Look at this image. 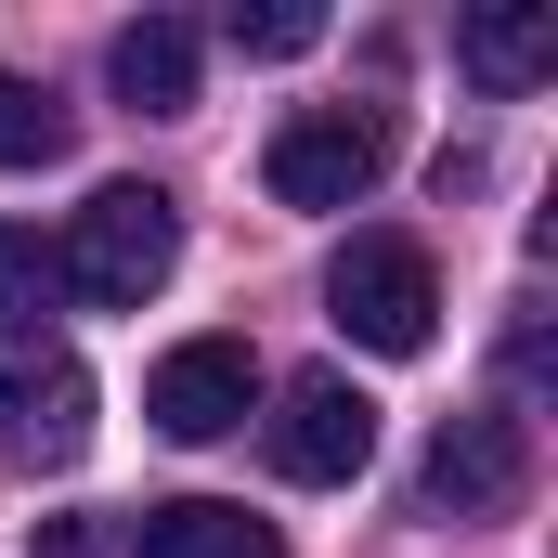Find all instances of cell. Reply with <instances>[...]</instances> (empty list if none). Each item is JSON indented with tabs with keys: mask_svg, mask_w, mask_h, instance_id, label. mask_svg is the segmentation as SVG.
I'll return each mask as SVG.
<instances>
[{
	"mask_svg": "<svg viewBox=\"0 0 558 558\" xmlns=\"http://www.w3.org/2000/svg\"><path fill=\"white\" fill-rule=\"evenodd\" d=\"M52 260H65V286H78L92 312H143L156 286L182 274V195H156V182H105Z\"/></svg>",
	"mask_w": 558,
	"mask_h": 558,
	"instance_id": "obj_1",
	"label": "cell"
},
{
	"mask_svg": "<svg viewBox=\"0 0 558 558\" xmlns=\"http://www.w3.org/2000/svg\"><path fill=\"white\" fill-rule=\"evenodd\" d=\"M92 454V364L52 325H0V468H78Z\"/></svg>",
	"mask_w": 558,
	"mask_h": 558,
	"instance_id": "obj_2",
	"label": "cell"
},
{
	"mask_svg": "<svg viewBox=\"0 0 558 558\" xmlns=\"http://www.w3.org/2000/svg\"><path fill=\"white\" fill-rule=\"evenodd\" d=\"M325 325L364 338V351H390V364H416L428 338H441V274H428V247L416 234H351L338 274H325Z\"/></svg>",
	"mask_w": 558,
	"mask_h": 558,
	"instance_id": "obj_3",
	"label": "cell"
},
{
	"mask_svg": "<svg viewBox=\"0 0 558 558\" xmlns=\"http://www.w3.org/2000/svg\"><path fill=\"white\" fill-rule=\"evenodd\" d=\"M377 169H390V105H312V118H286L274 156H260L274 208H364Z\"/></svg>",
	"mask_w": 558,
	"mask_h": 558,
	"instance_id": "obj_4",
	"label": "cell"
},
{
	"mask_svg": "<svg viewBox=\"0 0 558 558\" xmlns=\"http://www.w3.org/2000/svg\"><path fill=\"white\" fill-rule=\"evenodd\" d=\"M533 494V428L507 403H468V416L428 428V468H416V507L428 520H507Z\"/></svg>",
	"mask_w": 558,
	"mask_h": 558,
	"instance_id": "obj_5",
	"label": "cell"
},
{
	"mask_svg": "<svg viewBox=\"0 0 558 558\" xmlns=\"http://www.w3.org/2000/svg\"><path fill=\"white\" fill-rule=\"evenodd\" d=\"M143 416L169 428V441H234V428L260 416V351L247 338H182L143 377Z\"/></svg>",
	"mask_w": 558,
	"mask_h": 558,
	"instance_id": "obj_6",
	"label": "cell"
},
{
	"mask_svg": "<svg viewBox=\"0 0 558 558\" xmlns=\"http://www.w3.org/2000/svg\"><path fill=\"white\" fill-rule=\"evenodd\" d=\"M274 468L286 481H312V494H338V481H364V454H377V403L351 390V377H299L274 403Z\"/></svg>",
	"mask_w": 558,
	"mask_h": 558,
	"instance_id": "obj_7",
	"label": "cell"
},
{
	"mask_svg": "<svg viewBox=\"0 0 558 558\" xmlns=\"http://www.w3.org/2000/svg\"><path fill=\"white\" fill-rule=\"evenodd\" d=\"M105 78H118L131 118H182V105H195V26H182V13L118 26V39H105Z\"/></svg>",
	"mask_w": 558,
	"mask_h": 558,
	"instance_id": "obj_8",
	"label": "cell"
},
{
	"mask_svg": "<svg viewBox=\"0 0 558 558\" xmlns=\"http://www.w3.org/2000/svg\"><path fill=\"white\" fill-rule=\"evenodd\" d=\"M131 558H286V546H274V520H247L221 494H169V507L131 520Z\"/></svg>",
	"mask_w": 558,
	"mask_h": 558,
	"instance_id": "obj_9",
	"label": "cell"
},
{
	"mask_svg": "<svg viewBox=\"0 0 558 558\" xmlns=\"http://www.w3.org/2000/svg\"><path fill=\"white\" fill-rule=\"evenodd\" d=\"M454 52H468V78H481V92H533V78L558 65V13H533V0L468 13V39H454Z\"/></svg>",
	"mask_w": 558,
	"mask_h": 558,
	"instance_id": "obj_10",
	"label": "cell"
},
{
	"mask_svg": "<svg viewBox=\"0 0 558 558\" xmlns=\"http://www.w3.org/2000/svg\"><path fill=\"white\" fill-rule=\"evenodd\" d=\"M65 131H78V118H65V92L0 65V169H52V156H65Z\"/></svg>",
	"mask_w": 558,
	"mask_h": 558,
	"instance_id": "obj_11",
	"label": "cell"
},
{
	"mask_svg": "<svg viewBox=\"0 0 558 558\" xmlns=\"http://www.w3.org/2000/svg\"><path fill=\"white\" fill-rule=\"evenodd\" d=\"M221 39H234L247 65H286V52H312V39H325V13H312V0H234V13H221Z\"/></svg>",
	"mask_w": 558,
	"mask_h": 558,
	"instance_id": "obj_12",
	"label": "cell"
},
{
	"mask_svg": "<svg viewBox=\"0 0 558 558\" xmlns=\"http://www.w3.org/2000/svg\"><path fill=\"white\" fill-rule=\"evenodd\" d=\"M52 286H65V260H52V247H39L26 221H0V312H39Z\"/></svg>",
	"mask_w": 558,
	"mask_h": 558,
	"instance_id": "obj_13",
	"label": "cell"
}]
</instances>
